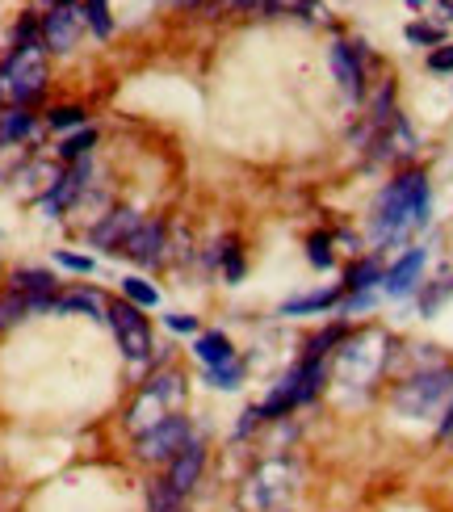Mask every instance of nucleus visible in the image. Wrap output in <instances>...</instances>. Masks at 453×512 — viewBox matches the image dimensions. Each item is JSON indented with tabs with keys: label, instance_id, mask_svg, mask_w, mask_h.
Segmentation results:
<instances>
[{
	"label": "nucleus",
	"instance_id": "nucleus-36",
	"mask_svg": "<svg viewBox=\"0 0 453 512\" xmlns=\"http://www.w3.org/2000/svg\"><path fill=\"white\" fill-rule=\"evenodd\" d=\"M407 5H424V0H407Z\"/></svg>",
	"mask_w": 453,
	"mask_h": 512
},
{
	"label": "nucleus",
	"instance_id": "nucleus-8",
	"mask_svg": "<svg viewBox=\"0 0 453 512\" xmlns=\"http://www.w3.org/2000/svg\"><path fill=\"white\" fill-rule=\"evenodd\" d=\"M38 30H42V47L68 55L80 42V34H84V9H76L72 0H68V5H51V13L42 17Z\"/></svg>",
	"mask_w": 453,
	"mask_h": 512
},
{
	"label": "nucleus",
	"instance_id": "nucleus-38",
	"mask_svg": "<svg viewBox=\"0 0 453 512\" xmlns=\"http://www.w3.org/2000/svg\"><path fill=\"white\" fill-rule=\"evenodd\" d=\"M168 512H185V508H168Z\"/></svg>",
	"mask_w": 453,
	"mask_h": 512
},
{
	"label": "nucleus",
	"instance_id": "nucleus-39",
	"mask_svg": "<svg viewBox=\"0 0 453 512\" xmlns=\"http://www.w3.org/2000/svg\"><path fill=\"white\" fill-rule=\"evenodd\" d=\"M449 441H453V437H449Z\"/></svg>",
	"mask_w": 453,
	"mask_h": 512
},
{
	"label": "nucleus",
	"instance_id": "nucleus-31",
	"mask_svg": "<svg viewBox=\"0 0 453 512\" xmlns=\"http://www.w3.org/2000/svg\"><path fill=\"white\" fill-rule=\"evenodd\" d=\"M407 38H412V42H441V30H433V26H407Z\"/></svg>",
	"mask_w": 453,
	"mask_h": 512
},
{
	"label": "nucleus",
	"instance_id": "nucleus-13",
	"mask_svg": "<svg viewBox=\"0 0 453 512\" xmlns=\"http://www.w3.org/2000/svg\"><path fill=\"white\" fill-rule=\"evenodd\" d=\"M332 72H336L344 93L361 97V59H357V51L349 47V42H336L332 47Z\"/></svg>",
	"mask_w": 453,
	"mask_h": 512
},
{
	"label": "nucleus",
	"instance_id": "nucleus-17",
	"mask_svg": "<svg viewBox=\"0 0 453 512\" xmlns=\"http://www.w3.org/2000/svg\"><path fill=\"white\" fill-rule=\"evenodd\" d=\"M340 303V290H319V294H307V298H294V303L282 307V315H311V311H328Z\"/></svg>",
	"mask_w": 453,
	"mask_h": 512
},
{
	"label": "nucleus",
	"instance_id": "nucleus-3",
	"mask_svg": "<svg viewBox=\"0 0 453 512\" xmlns=\"http://www.w3.org/2000/svg\"><path fill=\"white\" fill-rule=\"evenodd\" d=\"M386 357H391V336L382 328H365L349 340H340L336 349V378L344 387H370V382L382 374Z\"/></svg>",
	"mask_w": 453,
	"mask_h": 512
},
{
	"label": "nucleus",
	"instance_id": "nucleus-5",
	"mask_svg": "<svg viewBox=\"0 0 453 512\" xmlns=\"http://www.w3.org/2000/svg\"><path fill=\"white\" fill-rule=\"evenodd\" d=\"M298 487V466L290 458H269L248 475L240 504L244 512H282Z\"/></svg>",
	"mask_w": 453,
	"mask_h": 512
},
{
	"label": "nucleus",
	"instance_id": "nucleus-16",
	"mask_svg": "<svg viewBox=\"0 0 453 512\" xmlns=\"http://www.w3.org/2000/svg\"><path fill=\"white\" fill-rule=\"evenodd\" d=\"M55 311H105V298L97 290H68L55 298Z\"/></svg>",
	"mask_w": 453,
	"mask_h": 512
},
{
	"label": "nucleus",
	"instance_id": "nucleus-11",
	"mask_svg": "<svg viewBox=\"0 0 453 512\" xmlns=\"http://www.w3.org/2000/svg\"><path fill=\"white\" fill-rule=\"evenodd\" d=\"M143 219L135 215V210H110L89 236H93V244H101V248H114V252H122V244L131 240V231L139 227Z\"/></svg>",
	"mask_w": 453,
	"mask_h": 512
},
{
	"label": "nucleus",
	"instance_id": "nucleus-18",
	"mask_svg": "<svg viewBox=\"0 0 453 512\" xmlns=\"http://www.w3.org/2000/svg\"><path fill=\"white\" fill-rule=\"evenodd\" d=\"M382 269H378V261H357L353 269H349V282H344V286H349L353 294H370L374 290V282H382Z\"/></svg>",
	"mask_w": 453,
	"mask_h": 512
},
{
	"label": "nucleus",
	"instance_id": "nucleus-27",
	"mask_svg": "<svg viewBox=\"0 0 453 512\" xmlns=\"http://www.w3.org/2000/svg\"><path fill=\"white\" fill-rule=\"evenodd\" d=\"M84 122V110H80V105H59V110L51 114V126H55V131H63V126H80Z\"/></svg>",
	"mask_w": 453,
	"mask_h": 512
},
{
	"label": "nucleus",
	"instance_id": "nucleus-26",
	"mask_svg": "<svg viewBox=\"0 0 453 512\" xmlns=\"http://www.w3.org/2000/svg\"><path fill=\"white\" fill-rule=\"evenodd\" d=\"M315 0H256L261 13H298V9H311Z\"/></svg>",
	"mask_w": 453,
	"mask_h": 512
},
{
	"label": "nucleus",
	"instance_id": "nucleus-2",
	"mask_svg": "<svg viewBox=\"0 0 453 512\" xmlns=\"http://www.w3.org/2000/svg\"><path fill=\"white\" fill-rule=\"evenodd\" d=\"M47 89V47L42 42H17V51L0 68V105L9 110H26L30 101L42 97Z\"/></svg>",
	"mask_w": 453,
	"mask_h": 512
},
{
	"label": "nucleus",
	"instance_id": "nucleus-22",
	"mask_svg": "<svg viewBox=\"0 0 453 512\" xmlns=\"http://www.w3.org/2000/svg\"><path fill=\"white\" fill-rule=\"evenodd\" d=\"M210 382H214V387H223V391H231V387H240V382H244V366H240V361H227V366H214L210 370Z\"/></svg>",
	"mask_w": 453,
	"mask_h": 512
},
{
	"label": "nucleus",
	"instance_id": "nucleus-10",
	"mask_svg": "<svg viewBox=\"0 0 453 512\" xmlns=\"http://www.w3.org/2000/svg\"><path fill=\"white\" fill-rule=\"evenodd\" d=\"M164 223L160 219H143L135 231H131V240L122 244V252L131 256V261L139 265H160L164 261Z\"/></svg>",
	"mask_w": 453,
	"mask_h": 512
},
{
	"label": "nucleus",
	"instance_id": "nucleus-34",
	"mask_svg": "<svg viewBox=\"0 0 453 512\" xmlns=\"http://www.w3.org/2000/svg\"><path fill=\"white\" fill-rule=\"evenodd\" d=\"M441 437H445V441L453 437V403H449V412H445V420H441Z\"/></svg>",
	"mask_w": 453,
	"mask_h": 512
},
{
	"label": "nucleus",
	"instance_id": "nucleus-6",
	"mask_svg": "<svg viewBox=\"0 0 453 512\" xmlns=\"http://www.w3.org/2000/svg\"><path fill=\"white\" fill-rule=\"evenodd\" d=\"M445 399H453V366H433L424 374H412L395 391V412L412 416V420H428L441 412Z\"/></svg>",
	"mask_w": 453,
	"mask_h": 512
},
{
	"label": "nucleus",
	"instance_id": "nucleus-15",
	"mask_svg": "<svg viewBox=\"0 0 453 512\" xmlns=\"http://www.w3.org/2000/svg\"><path fill=\"white\" fill-rule=\"evenodd\" d=\"M34 135V118L26 110H5L0 114V143H26Z\"/></svg>",
	"mask_w": 453,
	"mask_h": 512
},
{
	"label": "nucleus",
	"instance_id": "nucleus-37",
	"mask_svg": "<svg viewBox=\"0 0 453 512\" xmlns=\"http://www.w3.org/2000/svg\"><path fill=\"white\" fill-rule=\"evenodd\" d=\"M51 5H68V0H51Z\"/></svg>",
	"mask_w": 453,
	"mask_h": 512
},
{
	"label": "nucleus",
	"instance_id": "nucleus-24",
	"mask_svg": "<svg viewBox=\"0 0 453 512\" xmlns=\"http://www.w3.org/2000/svg\"><path fill=\"white\" fill-rule=\"evenodd\" d=\"M307 256H311L315 269H328L332 265V240L328 236H311L307 240Z\"/></svg>",
	"mask_w": 453,
	"mask_h": 512
},
{
	"label": "nucleus",
	"instance_id": "nucleus-23",
	"mask_svg": "<svg viewBox=\"0 0 453 512\" xmlns=\"http://www.w3.org/2000/svg\"><path fill=\"white\" fill-rule=\"evenodd\" d=\"M93 143H97V131H80V135H72L68 143H63V147H59V156H63V160H80V156H84V152H89V147H93Z\"/></svg>",
	"mask_w": 453,
	"mask_h": 512
},
{
	"label": "nucleus",
	"instance_id": "nucleus-9",
	"mask_svg": "<svg viewBox=\"0 0 453 512\" xmlns=\"http://www.w3.org/2000/svg\"><path fill=\"white\" fill-rule=\"evenodd\" d=\"M189 445H193L189 424L181 416H172V420L160 424V429H151V433L139 437V458L143 462H172L181 450H189Z\"/></svg>",
	"mask_w": 453,
	"mask_h": 512
},
{
	"label": "nucleus",
	"instance_id": "nucleus-21",
	"mask_svg": "<svg viewBox=\"0 0 453 512\" xmlns=\"http://www.w3.org/2000/svg\"><path fill=\"white\" fill-rule=\"evenodd\" d=\"M122 294L131 298L135 307H156V303H160V294L151 290V286L143 282V277H126V282H122Z\"/></svg>",
	"mask_w": 453,
	"mask_h": 512
},
{
	"label": "nucleus",
	"instance_id": "nucleus-33",
	"mask_svg": "<svg viewBox=\"0 0 453 512\" xmlns=\"http://www.w3.org/2000/svg\"><path fill=\"white\" fill-rule=\"evenodd\" d=\"M219 9H256V0H219Z\"/></svg>",
	"mask_w": 453,
	"mask_h": 512
},
{
	"label": "nucleus",
	"instance_id": "nucleus-32",
	"mask_svg": "<svg viewBox=\"0 0 453 512\" xmlns=\"http://www.w3.org/2000/svg\"><path fill=\"white\" fill-rule=\"evenodd\" d=\"M168 328H177V332H193V328H198V319H189V315H168Z\"/></svg>",
	"mask_w": 453,
	"mask_h": 512
},
{
	"label": "nucleus",
	"instance_id": "nucleus-29",
	"mask_svg": "<svg viewBox=\"0 0 453 512\" xmlns=\"http://www.w3.org/2000/svg\"><path fill=\"white\" fill-rule=\"evenodd\" d=\"M223 269H227V282H240L244 261H240V248H235V240H231V244H227V252H223Z\"/></svg>",
	"mask_w": 453,
	"mask_h": 512
},
{
	"label": "nucleus",
	"instance_id": "nucleus-1",
	"mask_svg": "<svg viewBox=\"0 0 453 512\" xmlns=\"http://www.w3.org/2000/svg\"><path fill=\"white\" fill-rule=\"evenodd\" d=\"M428 206H433V198H428L424 173H403V177H395V181L378 194V202H374V240H378V244H399V240H407L412 231H420V227L428 223Z\"/></svg>",
	"mask_w": 453,
	"mask_h": 512
},
{
	"label": "nucleus",
	"instance_id": "nucleus-14",
	"mask_svg": "<svg viewBox=\"0 0 453 512\" xmlns=\"http://www.w3.org/2000/svg\"><path fill=\"white\" fill-rule=\"evenodd\" d=\"M193 353H198L210 370H214V366H227V361L235 357L231 340H227L223 332H206V336H198V345H193Z\"/></svg>",
	"mask_w": 453,
	"mask_h": 512
},
{
	"label": "nucleus",
	"instance_id": "nucleus-30",
	"mask_svg": "<svg viewBox=\"0 0 453 512\" xmlns=\"http://www.w3.org/2000/svg\"><path fill=\"white\" fill-rule=\"evenodd\" d=\"M59 265H68L76 273H93V261L89 256H72V252H59Z\"/></svg>",
	"mask_w": 453,
	"mask_h": 512
},
{
	"label": "nucleus",
	"instance_id": "nucleus-12",
	"mask_svg": "<svg viewBox=\"0 0 453 512\" xmlns=\"http://www.w3.org/2000/svg\"><path fill=\"white\" fill-rule=\"evenodd\" d=\"M420 269H424V252L420 248H412L407 256H399V261L386 269V294H395V298H403V294H412L416 290V282H420Z\"/></svg>",
	"mask_w": 453,
	"mask_h": 512
},
{
	"label": "nucleus",
	"instance_id": "nucleus-4",
	"mask_svg": "<svg viewBox=\"0 0 453 512\" xmlns=\"http://www.w3.org/2000/svg\"><path fill=\"white\" fill-rule=\"evenodd\" d=\"M181 399H185V382H181V374L164 370V374H156V378H147V382H143V391L135 395V403L126 408V429H131L135 437H143V433H151V429H160L164 420L177 416Z\"/></svg>",
	"mask_w": 453,
	"mask_h": 512
},
{
	"label": "nucleus",
	"instance_id": "nucleus-35",
	"mask_svg": "<svg viewBox=\"0 0 453 512\" xmlns=\"http://www.w3.org/2000/svg\"><path fill=\"white\" fill-rule=\"evenodd\" d=\"M172 5H181V9H189V5H198V0H172Z\"/></svg>",
	"mask_w": 453,
	"mask_h": 512
},
{
	"label": "nucleus",
	"instance_id": "nucleus-7",
	"mask_svg": "<svg viewBox=\"0 0 453 512\" xmlns=\"http://www.w3.org/2000/svg\"><path fill=\"white\" fill-rule=\"evenodd\" d=\"M110 324H114V336H118V345H122L126 361L143 366V361L151 357V328H147V319L139 315V307L122 298V303L110 307Z\"/></svg>",
	"mask_w": 453,
	"mask_h": 512
},
{
	"label": "nucleus",
	"instance_id": "nucleus-28",
	"mask_svg": "<svg viewBox=\"0 0 453 512\" xmlns=\"http://www.w3.org/2000/svg\"><path fill=\"white\" fill-rule=\"evenodd\" d=\"M428 68L433 72H453V42H441V47L428 55Z\"/></svg>",
	"mask_w": 453,
	"mask_h": 512
},
{
	"label": "nucleus",
	"instance_id": "nucleus-25",
	"mask_svg": "<svg viewBox=\"0 0 453 512\" xmlns=\"http://www.w3.org/2000/svg\"><path fill=\"white\" fill-rule=\"evenodd\" d=\"M449 294H453V277H445V282H441V286H433V290H428V294L420 298V307H424V315H433V311H437V307L445 303V298H449Z\"/></svg>",
	"mask_w": 453,
	"mask_h": 512
},
{
	"label": "nucleus",
	"instance_id": "nucleus-20",
	"mask_svg": "<svg viewBox=\"0 0 453 512\" xmlns=\"http://www.w3.org/2000/svg\"><path fill=\"white\" fill-rule=\"evenodd\" d=\"M84 21L105 38L114 30V21H110V0H84Z\"/></svg>",
	"mask_w": 453,
	"mask_h": 512
},
{
	"label": "nucleus",
	"instance_id": "nucleus-19",
	"mask_svg": "<svg viewBox=\"0 0 453 512\" xmlns=\"http://www.w3.org/2000/svg\"><path fill=\"white\" fill-rule=\"evenodd\" d=\"M30 311H38L30 298H26V294H17V290H9L5 298H0V328H13L17 319H26Z\"/></svg>",
	"mask_w": 453,
	"mask_h": 512
}]
</instances>
